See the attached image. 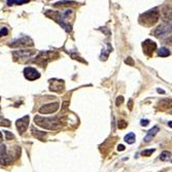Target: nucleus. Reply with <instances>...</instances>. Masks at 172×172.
Instances as JSON below:
<instances>
[{"label":"nucleus","instance_id":"4be33fe9","mask_svg":"<svg viewBox=\"0 0 172 172\" xmlns=\"http://www.w3.org/2000/svg\"><path fill=\"white\" fill-rule=\"evenodd\" d=\"M0 126L2 127H9L10 126V122L9 120L2 118V116H0Z\"/></svg>","mask_w":172,"mask_h":172},{"label":"nucleus","instance_id":"5701e85b","mask_svg":"<svg viewBox=\"0 0 172 172\" xmlns=\"http://www.w3.org/2000/svg\"><path fill=\"white\" fill-rule=\"evenodd\" d=\"M155 152V149H145V151H142L141 152V156H143V157H149V156H151L152 152Z\"/></svg>","mask_w":172,"mask_h":172},{"label":"nucleus","instance_id":"f3484780","mask_svg":"<svg viewBox=\"0 0 172 172\" xmlns=\"http://www.w3.org/2000/svg\"><path fill=\"white\" fill-rule=\"evenodd\" d=\"M66 5H68V6H74V5H77V3H75V2H73V1H60V2H57L56 4H54V6L64 7V6H66Z\"/></svg>","mask_w":172,"mask_h":172},{"label":"nucleus","instance_id":"473e14b6","mask_svg":"<svg viewBox=\"0 0 172 172\" xmlns=\"http://www.w3.org/2000/svg\"><path fill=\"white\" fill-rule=\"evenodd\" d=\"M1 141H2V133L0 132V142H1Z\"/></svg>","mask_w":172,"mask_h":172},{"label":"nucleus","instance_id":"423d86ee","mask_svg":"<svg viewBox=\"0 0 172 172\" xmlns=\"http://www.w3.org/2000/svg\"><path fill=\"white\" fill-rule=\"evenodd\" d=\"M171 33V26L168 25V24H164V25H160L157 27V29L155 30L154 34L156 37L158 38H164L167 37L168 35H170Z\"/></svg>","mask_w":172,"mask_h":172},{"label":"nucleus","instance_id":"7c9ffc66","mask_svg":"<svg viewBox=\"0 0 172 172\" xmlns=\"http://www.w3.org/2000/svg\"><path fill=\"white\" fill-rule=\"evenodd\" d=\"M132 104H133V101H132V100H130V101H129V104H128V106H129V109H130V110H132Z\"/></svg>","mask_w":172,"mask_h":172},{"label":"nucleus","instance_id":"dca6fc26","mask_svg":"<svg viewBox=\"0 0 172 172\" xmlns=\"http://www.w3.org/2000/svg\"><path fill=\"white\" fill-rule=\"evenodd\" d=\"M32 131V134H33L34 137H36L37 139H39V140L43 141L46 136V133L45 132H41V131H38V130H35L34 128H32L31 129Z\"/></svg>","mask_w":172,"mask_h":172},{"label":"nucleus","instance_id":"393cba45","mask_svg":"<svg viewBox=\"0 0 172 172\" xmlns=\"http://www.w3.org/2000/svg\"><path fill=\"white\" fill-rule=\"evenodd\" d=\"M4 134H5V138H6V140L15 139V135H13V133H10L9 131H4Z\"/></svg>","mask_w":172,"mask_h":172},{"label":"nucleus","instance_id":"6ab92c4d","mask_svg":"<svg viewBox=\"0 0 172 172\" xmlns=\"http://www.w3.org/2000/svg\"><path fill=\"white\" fill-rule=\"evenodd\" d=\"M160 159L162 161H165V162L170 161L171 160V152H163L162 154L160 155Z\"/></svg>","mask_w":172,"mask_h":172},{"label":"nucleus","instance_id":"aec40b11","mask_svg":"<svg viewBox=\"0 0 172 172\" xmlns=\"http://www.w3.org/2000/svg\"><path fill=\"white\" fill-rule=\"evenodd\" d=\"M158 55H159L160 57H168L169 55H170V51L166 48H162L158 51Z\"/></svg>","mask_w":172,"mask_h":172},{"label":"nucleus","instance_id":"6e6552de","mask_svg":"<svg viewBox=\"0 0 172 172\" xmlns=\"http://www.w3.org/2000/svg\"><path fill=\"white\" fill-rule=\"evenodd\" d=\"M142 48H143V53L146 55L147 57H152L154 52L157 50V45L155 41L149 39H146L145 41L142 42Z\"/></svg>","mask_w":172,"mask_h":172},{"label":"nucleus","instance_id":"39448f33","mask_svg":"<svg viewBox=\"0 0 172 172\" xmlns=\"http://www.w3.org/2000/svg\"><path fill=\"white\" fill-rule=\"evenodd\" d=\"M13 156H15L16 158H18V156L9 154L6 151V146H5L4 144H1V145H0V164H1L2 166L12 164V162L13 161Z\"/></svg>","mask_w":172,"mask_h":172},{"label":"nucleus","instance_id":"0eeeda50","mask_svg":"<svg viewBox=\"0 0 172 172\" xmlns=\"http://www.w3.org/2000/svg\"><path fill=\"white\" fill-rule=\"evenodd\" d=\"M33 45L34 43L32 41L31 38L25 36V37L20 38V39H18V40H15L13 42L10 43L9 46H12L13 48H27V46H32Z\"/></svg>","mask_w":172,"mask_h":172},{"label":"nucleus","instance_id":"2eb2a0df","mask_svg":"<svg viewBox=\"0 0 172 172\" xmlns=\"http://www.w3.org/2000/svg\"><path fill=\"white\" fill-rule=\"evenodd\" d=\"M161 16H162V19L164 21L170 22V20H171V9H170V7H164V9H162Z\"/></svg>","mask_w":172,"mask_h":172},{"label":"nucleus","instance_id":"cd10ccee","mask_svg":"<svg viewBox=\"0 0 172 172\" xmlns=\"http://www.w3.org/2000/svg\"><path fill=\"white\" fill-rule=\"evenodd\" d=\"M125 63L128 64V65H130V66H133V65H134V62H133L132 58H130V57L125 60Z\"/></svg>","mask_w":172,"mask_h":172},{"label":"nucleus","instance_id":"c756f323","mask_svg":"<svg viewBox=\"0 0 172 172\" xmlns=\"http://www.w3.org/2000/svg\"><path fill=\"white\" fill-rule=\"evenodd\" d=\"M125 149V146L123 145V144H120V145L118 146V151H120V152H123Z\"/></svg>","mask_w":172,"mask_h":172},{"label":"nucleus","instance_id":"a878e982","mask_svg":"<svg viewBox=\"0 0 172 172\" xmlns=\"http://www.w3.org/2000/svg\"><path fill=\"white\" fill-rule=\"evenodd\" d=\"M7 34H9V29H7V28L0 29V37H1V36H6Z\"/></svg>","mask_w":172,"mask_h":172},{"label":"nucleus","instance_id":"72a5a7b5","mask_svg":"<svg viewBox=\"0 0 172 172\" xmlns=\"http://www.w3.org/2000/svg\"><path fill=\"white\" fill-rule=\"evenodd\" d=\"M0 110H1V108H0Z\"/></svg>","mask_w":172,"mask_h":172},{"label":"nucleus","instance_id":"bb28decb","mask_svg":"<svg viewBox=\"0 0 172 172\" xmlns=\"http://www.w3.org/2000/svg\"><path fill=\"white\" fill-rule=\"evenodd\" d=\"M123 102H124V98H123L122 96H119L118 98H116V106H120L123 104Z\"/></svg>","mask_w":172,"mask_h":172},{"label":"nucleus","instance_id":"b1692460","mask_svg":"<svg viewBox=\"0 0 172 172\" xmlns=\"http://www.w3.org/2000/svg\"><path fill=\"white\" fill-rule=\"evenodd\" d=\"M127 126H128L127 122L124 121V120H121V121H119V123H118L119 129H125V128H126Z\"/></svg>","mask_w":172,"mask_h":172},{"label":"nucleus","instance_id":"ddd939ff","mask_svg":"<svg viewBox=\"0 0 172 172\" xmlns=\"http://www.w3.org/2000/svg\"><path fill=\"white\" fill-rule=\"evenodd\" d=\"M34 54H35V51L33 50H20L17 52H13V58H15V60H17L18 58H20V59L30 58V57Z\"/></svg>","mask_w":172,"mask_h":172},{"label":"nucleus","instance_id":"a211bd4d","mask_svg":"<svg viewBox=\"0 0 172 172\" xmlns=\"http://www.w3.org/2000/svg\"><path fill=\"white\" fill-rule=\"evenodd\" d=\"M135 139H136V136L133 132H130L129 134H127L125 136V141H126L127 143L129 144H132L135 142Z\"/></svg>","mask_w":172,"mask_h":172},{"label":"nucleus","instance_id":"2f4dec72","mask_svg":"<svg viewBox=\"0 0 172 172\" xmlns=\"http://www.w3.org/2000/svg\"><path fill=\"white\" fill-rule=\"evenodd\" d=\"M158 92H159V93H162V94H164V93H165V92L163 91V90H160V89L158 90Z\"/></svg>","mask_w":172,"mask_h":172},{"label":"nucleus","instance_id":"412c9836","mask_svg":"<svg viewBox=\"0 0 172 172\" xmlns=\"http://www.w3.org/2000/svg\"><path fill=\"white\" fill-rule=\"evenodd\" d=\"M29 1L30 0H7V4L10 6V5H13V4H24Z\"/></svg>","mask_w":172,"mask_h":172},{"label":"nucleus","instance_id":"9b49d317","mask_svg":"<svg viewBox=\"0 0 172 172\" xmlns=\"http://www.w3.org/2000/svg\"><path fill=\"white\" fill-rule=\"evenodd\" d=\"M58 109H59V103L54 102V103H50V104H45V105H43L42 107H40L39 113H45V114H48V113H56Z\"/></svg>","mask_w":172,"mask_h":172},{"label":"nucleus","instance_id":"20e7f679","mask_svg":"<svg viewBox=\"0 0 172 172\" xmlns=\"http://www.w3.org/2000/svg\"><path fill=\"white\" fill-rule=\"evenodd\" d=\"M54 56L58 57V54L55 53V52H41L37 57H35L33 63L39 65L40 67H45L51 60L54 59Z\"/></svg>","mask_w":172,"mask_h":172},{"label":"nucleus","instance_id":"f8f14e48","mask_svg":"<svg viewBox=\"0 0 172 172\" xmlns=\"http://www.w3.org/2000/svg\"><path fill=\"white\" fill-rule=\"evenodd\" d=\"M29 124V116H25L22 119L17 121V129L20 134H24L26 132L27 128H28Z\"/></svg>","mask_w":172,"mask_h":172},{"label":"nucleus","instance_id":"f257e3e1","mask_svg":"<svg viewBox=\"0 0 172 172\" xmlns=\"http://www.w3.org/2000/svg\"><path fill=\"white\" fill-rule=\"evenodd\" d=\"M73 15L72 9H66L63 13H60V12H53V10H48L45 12V16H48V18L53 19L54 21H56L57 23H59L63 28L66 30L67 32L71 31V25L69 24V17Z\"/></svg>","mask_w":172,"mask_h":172},{"label":"nucleus","instance_id":"c85d7f7f","mask_svg":"<svg viewBox=\"0 0 172 172\" xmlns=\"http://www.w3.org/2000/svg\"><path fill=\"white\" fill-rule=\"evenodd\" d=\"M140 123H141V126L145 127V126H147V125H149V120H141Z\"/></svg>","mask_w":172,"mask_h":172},{"label":"nucleus","instance_id":"1a4fd4ad","mask_svg":"<svg viewBox=\"0 0 172 172\" xmlns=\"http://www.w3.org/2000/svg\"><path fill=\"white\" fill-rule=\"evenodd\" d=\"M50 90L53 92L61 93L64 90V81L57 80V78L51 80L50 81Z\"/></svg>","mask_w":172,"mask_h":172},{"label":"nucleus","instance_id":"9d476101","mask_svg":"<svg viewBox=\"0 0 172 172\" xmlns=\"http://www.w3.org/2000/svg\"><path fill=\"white\" fill-rule=\"evenodd\" d=\"M24 75H25V77L28 81H35L40 77L39 72H38L35 68H32V67H26L25 69H24Z\"/></svg>","mask_w":172,"mask_h":172},{"label":"nucleus","instance_id":"f03ea898","mask_svg":"<svg viewBox=\"0 0 172 172\" xmlns=\"http://www.w3.org/2000/svg\"><path fill=\"white\" fill-rule=\"evenodd\" d=\"M34 122L37 126L43 128V129L48 130H57L61 128V123L59 122L58 116H54V118H43L40 116H35Z\"/></svg>","mask_w":172,"mask_h":172},{"label":"nucleus","instance_id":"4468645a","mask_svg":"<svg viewBox=\"0 0 172 172\" xmlns=\"http://www.w3.org/2000/svg\"><path fill=\"white\" fill-rule=\"evenodd\" d=\"M159 131H160L159 127H157V126H155L154 128H152V129L149 130V132H147V135L145 136V138H144V141H145V142H149V141H151L152 139L154 138V136L157 134Z\"/></svg>","mask_w":172,"mask_h":172},{"label":"nucleus","instance_id":"7ed1b4c3","mask_svg":"<svg viewBox=\"0 0 172 172\" xmlns=\"http://www.w3.org/2000/svg\"><path fill=\"white\" fill-rule=\"evenodd\" d=\"M160 13L158 12V9H151L149 12L144 13L143 15L140 16L139 18V22L141 24H143L144 26H152L159 21Z\"/></svg>","mask_w":172,"mask_h":172}]
</instances>
